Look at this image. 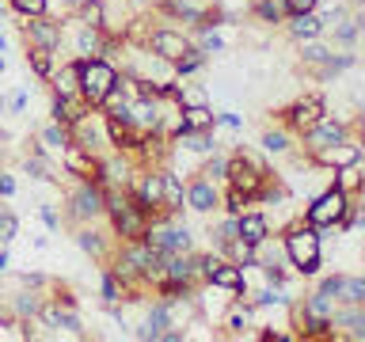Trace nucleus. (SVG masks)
<instances>
[{"mask_svg": "<svg viewBox=\"0 0 365 342\" xmlns=\"http://www.w3.org/2000/svg\"><path fill=\"white\" fill-rule=\"evenodd\" d=\"M110 88H114V68L107 61H96V57H91V61L80 65V95H84L91 107L103 103V95H107Z\"/></svg>", "mask_w": 365, "mask_h": 342, "instance_id": "obj_1", "label": "nucleus"}, {"mask_svg": "<svg viewBox=\"0 0 365 342\" xmlns=\"http://www.w3.org/2000/svg\"><path fill=\"white\" fill-rule=\"evenodd\" d=\"M350 209V198H346V190H327V194H319V198L308 205V224L312 228H327V224H339L342 217H346Z\"/></svg>", "mask_w": 365, "mask_h": 342, "instance_id": "obj_2", "label": "nucleus"}, {"mask_svg": "<svg viewBox=\"0 0 365 342\" xmlns=\"http://www.w3.org/2000/svg\"><path fill=\"white\" fill-rule=\"evenodd\" d=\"M285 251H289L293 266L301 274H316L319 270V236L312 228H301V232H293L285 239Z\"/></svg>", "mask_w": 365, "mask_h": 342, "instance_id": "obj_3", "label": "nucleus"}, {"mask_svg": "<svg viewBox=\"0 0 365 342\" xmlns=\"http://www.w3.org/2000/svg\"><path fill=\"white\" fill-rule=\"evenodd\" d=\"M110 209H114V224H118L122 236H145V217H141V205H130L125 198H110Z\"/></svg>", "mask_w": 365, "mask_h": 342, "instance_id": "obj_4", "label": "nucleus"}, {"mask_svg": "<svg viewBox=\"0 0 365 342\" xmlns=\"http://www.w3.org/2000/svg\"><path fill=\"white\" fill-rule=\"evenodd\" d=\"M153 53L160 57V61H179L182 53H190V42L175 31H156L153 34Z\"/></svg>", "mask_w": 365, "mask_h": 342, "instance_id": "obj_5", "label": "nucleus"}, {"mask_svg": "<svg viewBox=\"0 0 365 342\" xmlns=\"http://www.w3.org/2000/svg\"><path fill=\"white\" fill-rule=\"evenodd\" d=\"M148 247L164 251V255H175V251L190 247V232L187 228H156V232H148Z\"/></svg>", "mask_w": 365, "mask_h": 342, "instance_id": "obj_6", "label": "nucleus"}, {"mask_svg": "<svg viewBox=\"0 0 365 342\" xmlns=\"http://www.w3.org/2000/svg\"><path fill=\"white\" fill-rule=\"evenodd\" d=\"M225 175H232V182L240 190H259V182H262V167L259 164H251V160H228V171Z\"/></svg>", "mask_w": 365, "mask_h": 342, "instance_id": "obj_7", "label": "nucleus"}, {"mask_svg": "<svg viewBox=\"0 0 365 342\" xmlns=\"http://www.w3.org/2000/svg\"><path fill=\"white\" fill-rule=\"evenodd\" d=\"M205 278H210L213 285H221V289H244V270L232 266V262H221V259L205 270Z\"/></svg>", "mask_w": 365, "mask_h": 342, "instance_id": "obj_8", "label": "nucleus"}, {"mask_svg": "<svg viewBox=\"0 0 365 342\" xmlns=\"http://www.w3.org/2000/svg\"><path fill=\"white\" fill-rule=\"evenodd\" d=\"M339 141H342V125H339V122H324V118H319L312 130H308V145H312L316 152H319V148L339 145Z\"/></svg>", "mask_w": 365, "mask_h": 342, "instance_id": "obj_9", "label": "nucleus"}, {"mask_svg": "<svg viewBox=\"0 0 365 342\" xmlns=\"http://www.w3.org/2000/svg\"><path fill=\"white\" fill-rule=\"evenodd\" d=\"M187 205H190V209H198V213H210L213 205H217V187H213L210 179L194 182V187L187 190Z\"/></svg>", "mask_w": 365, "mask_h": 342, "instance_id": "obj_10", "label": "nucleus"}, {"mask_svg": "<svg viewBox=\"0 0 365 342\" xmlns=\"http://www.w3.org/2000/svg\"><path fill=\"white\" fill-rule=\"evenodd\" d=\"M319 160H324V164H335V167H346V164H358V160H361V148L339 141L331 148H319Z\"/></svg>", "mask_w": 365, "mask_h": 342, "instance_id": "obj_11", "label": "nucleus"}, {"mask_svg": "<svg viewBox=\"0 0 365 342\" xmlns=\"http://www.w3.org/2000/svg\"><path fill=\"white\" fill-rule=\"evenodd\" d=\"M319 118H324V99H301L293 107V122L301 125V130H312Z\"/></svg>", "mask_w": 365, "mask_h": 342, "instance_id": "obj_12", "label": "nucleus"}, {"mask_svg": "<svg viewBox=\"0 0 365 342\" xmlns=\"http://www.w3.org/2000/svg\"><path fill=\"white\" fill-rule=\"evenodd\" d=\"M53 88H57V99L80 95V65H65L61 73L53 76Z\"/></svg>", "mask_w": 365, "mask_h": 342, "instance_id": "obj_13", "label": "nucleus"}, {"mask_svg": "<svg viewBox=\"0 0 365 342\" xmlns=\"http://www.w3.org/2000/svg\"><path fill=\"white\" fill-rule=\"evenodd\" d=\"M236 228H240V239L251 247H259L262 239H267V221H262V217H240Z\"/></svg>", "mask_w": 365, "mask_h": 342, "instance_id": "obj_14", "label": "nucleus"}, {"mask_svg": "<svg viewBox=\"0 0 365 342\" xmlns=\"http://www.w3.org/2000/svg\"><path fill=\"white\" fill-rule=\"evenodd\" d=\"M210 125H213V110L205 103L202 107H187L179 118V130H210Z\"/></svg>", "mask_w": 365, "mask_h": 342, "instance_id": "obj_15", "label": "nucleus"}, {"mask_svg": "<svg viewBox=\"0 0 365 342\" xmlns=\"http://www.w3.org/2000/svg\"><path fill=\"white\" fill-rule=\"evenodd\" d=\"M73 202H76V217H96L103 209V194L91 190V187H80Z\"/></svg>", "mask_w": 365, "mask_h": 342, "instance_id": "obj_16", "label": "nucleus"}, {"mask_svg": "<svg viewBox=\"0 0 365 342\" xmlns=\"http://www.w3.org/2000/svg\"><path fill=\"white\" fill-rule=\"evenodd\" d=\"M168 323H171V308H168V304H156L153 312H148V319H145L141 338H160V331H164Z\"/></svg>", "mask_w": 365, "mask_h": 342, "instance_id": "obj_17", "label": "nucleus"}, {"mask_svg": "<svg viewBox=\"0 0 365 342\" xmlns=\"http://www.w3.org/2000/svg\"><path fill=\"white\" fill-rule=\"evenodd\" d=\"M319 27H324V23H319L312 11H293V23H289V31L297 34V38H316L319 34Z\"/></svg>", "mask_w": 365, "mask_h": 342, "instance_id": "obj_18", "label": "nucleus"}, {"mask_svg": "<svg viewBox=\"0 0 365 342\" xmlns=\"http://www.w3.org/2000/svg\"><path fill=\"white\" fill-rule=\"evenodd\" d=\"M160 202L168 205V209H182V187L175 175H160Z\"/></svg>", "mask_w": 365, "mask_h": 342, "instance_id": "obj_19", "label": "nucleus"}, {"mask_svg": "<svg viewBox=\"0 0 365 342\" xmlns=\"http://www.w3.org/2000/svg\"><path fill=\"white\" fill-rule=\"evenodd\" d=\"M27 27H31V34H34V42H38V46H46V50H53V46H57V38H61V31H57L53 23H42L38 16H34V23H27Z\"/></svg>", "mask_w": 365, "mask_h": 342, "instance_id": "obj_20", "label": "nucleus"}, {"mask_svg": "<svg viewBox=\"0 0 365 342\" xmlns=\"http://www.w3.org/2000/svg\"><path fill=\"white\" fill-rule=\"evenodd\" d=\"M339 296H342L346 304L358 308V304L365 301V281H361V278H342V281H339Z\"/></svg>", "mask_w": 365, "mask_h": 342, "instance_id": "obj_21", "label": "nucleus"}, {"mask_svg": "<svg viewBox=\"0 0 365 342\" xmlns=\"http://www.w3.org/2000/svg\"><path fill=\"white\" fill-rule=\"evenodd\" d=\"M160 202V175H145L141 187H137V205H156Z\"/></svg>", "mask_w": 365, "mask_h": 342, "instance_id": "obj_22", "label": "nucleus"}, {"mask_svg": "<svg viewBox=\"0 0 365 342\" xmlns=\"http://www.w3.org/2000/svg\"><path fill=\"white\" fill-rule=\"evenodd\" d=\"M65 164L76 171V175H96V164H91V160L84 156V152H76V148H68L65 145Z\"/></svg>", "mask_w": 365, "mask_h": 342, "instance_id": "obj_23", "label": "nucleus"}, {"mask_svg": "<svg viewBox=\"0 0 365 342\" xmlns=\"http://www.w3.org/2000/svg\"><path fill=\"white\" fill-rule=\"evenodd\" d=\"M46 319L53 327H65V331H80V319L73 312H61V308H46Z\"/></svg>", "mask_w": 365, "mask_h": 342, "instance_id": "obj_24", "label": "nucleus"}, {"mask_svg": "<svg viewBox=\"0 0 365 342\" xmlns=\"http://www.w3.org/2000/svg\"><path fill=\"white\" fill-rule=\"evenodd\" d=\"M50 53L53 50H46V46H34V50H31V65H34V73H38V76H50V68H53Z\"/></svg>", "mask_w": 365, "mask_h": 342, "instance_id": "obj_25", "label": "nucleus"}, {"mask_svg": "<svg viewBox=\"0 0 365 342\" xmlns=\"http://www.w3.org/2000/svg\"><path fill=\"white\" fill-rule=\"evenodd\" d=\"M76 46H80V53H88V57L103 50V46H99V34H96V27H84V31H80Z\"/></svg>", "mask_w": 365, "mask_h": 342, "instance_id": "obj_26", "label": "nucleus"}, {"mask_svg": "<svg viewBox=\"0 0 365 342\" xmlns=\"http://www.w3.org/2000/svg\"><path fill=\"white\" fill-rule=\"evenodd\" d=\"M16 4V11H23V16H42L46 11V0H11Z\"/></svg>", "mask_w": 365, "mask_h": 342, "instance_id": "obj_27", "label": "nucleus"}, {"mask_svg": "<svg viewBox=\"0 0 365 342\" xmlns=\"http://www.w3.org/2000/svg\"><path fill=\"white\" fill-rule=\"evenodd\" d=\"M262 148H267V152H285L289 141H285V133H267L262 137Z\"/></svg>", "mask_w": 365, "mask_h": 342, "instance_id": "obj_28", "label": "nucleus"}, {"mask_svg": "<svg viewBox=\"0 0 365 342\" xmlns=\"http://www.w3.org/2000/svg\"><path fill=\"white\" fill-rule=\"evenodd\" d=\"M247 198H251L247 190H240V187H232V194H228V209H232V213H244V205H247Z\"/></svg>", "mask_w": 365, "mask_h": 342, "instance_id": "obj_29", "label": "nucleus"}, {"mask_svg": "<svg viewBox=\"0 0 365 342\" xmlns=\"http://www.w3.org/2000/svg\"><path fill=\"white\" fill-rule=\"evenodd\" d=\"M11 236H16V217L4 213V217H0V244H8Z\"/></svg>", "mask_w": 365, "mask_h": 342, "instance_id": "obj_30", "label": "nucleus"}, {"mask_svg": "<svg viewBox=\"0 0 365 342\" xmlns=\"http://www.w3.org/2000/svg\"><path fill=\"white\" fill-rule=\"evenodd\" d=\"M331 57V50H324V46H308L304 50V61H312V65H324Z\"/></svg>", "mask_w": 365, "mask_h": 342, "instance_id": "obj_31", "label": "nucleus"}, {"mask_svg": "<svg viewBox=\"0 0 365 342\" xmlns=\"http://www.w3.org/2000/svg\"><path fill=\"white\" fill-rule=\"evenodd\" d=\"M46 145H53V148H65V145H68L65 130H57V125H50V130H46Z\"/></svg>", "mask_w": 365, "mask_h": 342, "instance_id": "obj_32", "label": "nucleus"}, {"mask_svg": "<svg viewBox=\"0 0 365 342\" xmlns=\"http://www.w3.org/2000/svg\"><path fill=\"white\" fill-rule=\"evenodd\" d=\"M99 23H103V8L99 4H88L84 8V27H99Z\"/></svg>", "mask_w": 365, "mask_h": 342, "instance_id": "obj_33", "label": "nucleus"}, {"mask_svg": "<svg viewBox=\"0 0 365 342\" xmlns=\"http://www.w3.org/2000/svg\"><path fill=\"white\" fill-rule=\"evenodd\" d=\"M319 4V0H285V8H289V11H312Z\"/></svg>", "mask_w": 365, "mask_h": 342, "instance_id": "obj_34", "label": "nucleus"}, {"mask_svg": "<svg viewBox=\"0 0 365 342\" xmlns=\"http://www.w3.org/2000/svg\"><path fill=\"white\" fill-rule=\"evenodd\" d=\"M80 247H84V251H99V236L96 232H80Z\"/></svg>", "mask_w": 365, "mask_h": 342, "instance_id": "obj_35", "label": "nucleus"}, {"mask_svg": "<svg viewBox=\"0 0 365 342\" xmlns=\"http://www.w3.org/2000/svg\"><path fill=\"white\" fill-rule=\"evenodd\" d=\"M202 50H221V38L213 31H202Z\"/></svg>", "mask_w": 365, "mask_h": 342, "instance_id": "obj_36", "label": "nucleus"}, {"mask_svg": "<svg viewBox=\"0 0 365 342\" xmlns=\"http://www.w3.org/2000/svg\"><path fill=\"white\" fill-rule=\"evenodd\" d=\"M259 16H262V19H274V23H278V16H282V11H278V4H267V0H262V4H259Z\"/></svg>", "mask_w": 365, "mask_h": 342, "instance_id": "obj_37", "label": "nucleus"}, {"mask_svg": "<svg viewBox=\"0 0 365 342\" xmlns=\"http://www.w3.org/2000/svg\"><path fill=\"white\" fill-rule=\"evenodd\" d=\"M236 236H240L236 221H225V224H221V244H228V239H236Z\"/></svg>", "mask_w": 365, "mask_h": 342, "instance_id": "obj_38", "label": "nucleus"}, {"mask_svg": "<svg viewBox=\"0 0 365 342\" xmlns=\"http://www.w3.org/2000/svg\"><path fill=\"white\" fill-rule=\"evenodd\" d=\"M225 171H228V160H225V156H217L213 164H210V171H205V175H213V179H217V175H225Z\"/></svg>", "mask_w": 365, "mask_h": 342, "instance_id": "obj_39", "label": "nucleus"}, {"mask_svg": "<svg viewBox=\"0 0 365 342\" xmlns=\"http://www.w3.org/2000/svg\"><path fill=\"white\" fill-rule=\"evenodd\" d=\"M103 296H107V301H118V285H114V278L103 281Z\"/></svg>", "mask_w": 365, "mask_h": 342, "instance_id": "obj_40", "label": "nucleus"}, {"mask_svg": "<svg viewBox=\"0 0 365 342\" xmlns=\"http://www.w3.org/2000/svg\"><path fill=\"white\" fill-rule=\"evenodd\" d=\"M0 194H11V179L8 175H0Z\"/></svg>", "mask_w": 365, "mask_h": 342, "instance_id": "obj_41", "label": "nucleus"}, {"mask_svg": "<svg viewBox=\"0 0 365 342\" xmlns=\"http://www.w3.org/2000/svg\"><path fill=\"white\" fill-rule=\"evenodd\" d=\"M8 266V255H4V251H0V270H4Z\"/></svg>", "mask_w": 365, "mask_h": 342, "instance_id": "obj_42", "label": "nucleus"}]
</instances>
